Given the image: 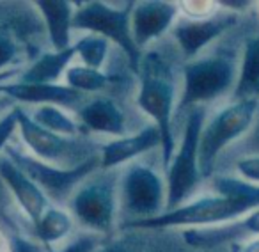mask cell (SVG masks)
<instances>
[{
	"mask_svg": "<svg viewBox=\"0 0 259 252\" xmlns=\"http://www.w3.org/2000/svg\"><path fill=\"white\" fill-rule=\"evenodd\" d=\"M141 87H139L137 105L162 135V158L163 167H169L174 153H176V139H174V115H176L178 93L169 75L165 62L156 54H148L141 59L139 66Z\"/></svg>",
	"mask_w": 259,
	"mask_h": 252,
	"instance_id": "1",
	"label": "cell"
},
{
	"mask_svg": "<svg viewBox=\"0 0 259 252\" xmlns=\"http://www.w3.org/2000/svg\"><path fill=\"white\" fill-rule=\"evenodd\" d=\"M238 80V66L227 55H206L188 61L183 68V87L178 96L176 115H187L192 108L204 107V103L222 98Z\"/></svg>",
	"mask_w": 259,
	"mask_h": 252,
	"instance_id": "2",
	"label": "cell"
},
{
	"mask_svg": "<svg viewBox=\"0 0 259 252\" xmlns=\"http://www.w3.org/2000/svg\"><path fill=\"white\" fill-rule=\"evenodd\" d=\"M252 209L257 208H252L250 204L240 201V199L213 194L194 199L190 202H185V204L169 209V212L162 213L158 217H153V219L126 222L124 227H130V229H156V227L194 229V227H211L241 219L247 213H250Z\"/></svg>",
	"mask_w": 259,
	"mask_h": 252,
	"instance_id": "3",
	"label": "cell"
},
{
	"mask_svg": "<svg viewBox=\"0 0 259 252\" xmlns=\"http://www.w3.org/2000/svg\"><path fill=\"white\" fill-rule=\"evenodd\" d=\"M206 122L204 107H195L187 114L183 137L176 148L169 167L165 169L167 185V209H174L188 201L197 185L201 183L202 174L199 167V141H201L202 126ZM163 212V213H165Z\"/></svg>",
	"mask_w": 259,
	"mask_h": 252,
	"instance_id": "4",
	"label": "cell"
},
{
	"mask_svg": "<svg viewBox=\"0 0 259 252\" xmlns=\"http://www.w3.org/2000/svg\"><path fill=\"white\" fill-rule=\"evenodd\" d=\"M257 110L259 100H234L204 122L199 141V167L202 178L211 176L220 153L250 130Z\"/></svg>",
	"mask_w": 259,
	"mask_h": 252,
	"instance_id": "5",
	"label": "cell"
},
{
	"mask_svg": "<svg viewBox=\"0 0 259 252\" xmlns=\"http://www.w3.org/2000/svg\"><path fill=\"white\" fill-rule=\"evenodd\" d=\"M135 2H130L124 8H112L105 2H85L75 8L73 29L98 34L115 43L126 55V61L134 71H139L142 54L132 37V11Z\"/></svg>",
	"mask_w": 259,
	"mask_h": 252,
	"instance_id": "6",
	"label": "cell"
},
{
	"mask_svg": "<svg viewBox=\"0 0 259 252\" xmlns=\"http://www.w3.org/2000/svg\"><path fill=\"white\" fill-rule=\"evenodd\" d=\"M119 180L107 173L89 176L71 195L69 209L73 219L93 233H108L117 213Z\"/></svg>",
	"mask_w": 259,
	"mask_h": 252,
	"instance_id": "7",
	"label": "cell"
},
{
	"mask_svg": "<svg viewBox=\"0 0 259 252\" xmlns=\"http://www.w3.org/2000/svg\"><path fill=\"white\" fill-rule=\"evenodd\" d=\"M18 128L23 142L32 151V156L41 162L73 169L98 156L87 142L78 141L76 137H62L41 128L22 107H18Z\"/></svg>",
	"mask_w": 259,
	"mask_h": 252,
	"instance_id": "8",
	"label": "cell"
},
{
	"mask_svg": "<svg viewBox=\"0 0 259 252\" xmlns=\"http://www.w3.org/2000/svg\"><path fill=\"white\" fill-rule=\"evenodd\" d=\"M119 202L132 220H144L162 215L167 209L165 180L153 167L134 163L119 180Z\"/></svg>",
	"mask_w": 259,
	"mask_h": 252,
	"instance_id": "9",
	"label": "cell"
},
{
	"mask_svg": "<svg viewBox=\"0 0 259 252\" xmlns=\"http://www.w3.org/2000/svg\"><path fill=\"white\" fill-rule=\"evenodd\" d=\"M6 155L45 192L48 199L54 201H69L71 195L76 192V188L83 183L89 176L96 173V169L101 167L100 155L87 160L85 163L73 169H64V167L52 165V163L41 162L32 155H23L18 149L8 148Z\"/></svg>",
	"mask_w": 259,
	"mask_h": 252,
	"instance_id": "10",
	"label": "cell"
},
{
	"mask_svg": "<svg viewBox=\"0 0 259 252\" xmlns=\"http://www.w3.org/2000/svg\"><path fill=\"white\" fill-rule=\"evenodd\" d=\"M236 23V13L226 11L222 8L217 15L209 16V18L192 20L181 16V18L176 20L172 27V37L176 41L178 48H180L181 55L188 61H194L208 45L219 39L222 34H226Z\"/></svg>",
	"mask_w": 259,
	"mask_h": 252,
	"instance_id": "11",
	"label": "cell"
},
{
	"mask_svg": "<svg viewBox=\"0 0 259 252\" xmlns=\"http://www.w3.org/2000/svg\"><path fill=\"white\" fill-rule=\"evenodd\" d=\"M178 13L180 8L174 2H135L132 11V37L139 50L148 47L155 39H160L167 30H172Z\"/></svg>",
	"mask_w": 259,
	"mask_h": 252,
	"instance_id": "12",
	"label": "cell"
},
{
	"mask_svg": "<svg viewBox=\"0 0 259 252\" xmlns=\"http://www.w3.org/2000/svg\"><path fill=\"white\" fill-rule=\"evenodd\" d=\"M0 94L13 98L22 103L34 105H55V107L73 108L78 112L85 103V94L61 83H0Z\"/></svg>",
	"mask_w": 259,
	"mask_h": 252,
	"instance_id": "13",
	"label": "cell"
},
{
	"mask_svg": "<svg viewBox=\"0 0 259 252\" xmlns=\"http://www.w3.org/2000/svg\"><path fill=\"white\" fill-rule=\"evenodd\" d=\"M255 236H259V208L227 224L211 227H194V229L183 231V240L197 248H213L224 243Z\"/></svg>",
	"mask_w": 259,
	"mask_h": 252,
	"instance_id": "14",
	"label": "cell"
},
{
	"mask_svg": "<svg viewBox=\"0 0 259 252\" xmlns=\"http://www.w3.org/2000/svg\"><path fill=\"white\" fill-rule=\"evenodd\" d=\"M0 180L4 181L8 190L16 197V201L23 208L25 215L30 219L32 226L50 208L45 192L8 155L0 156Z\"/></svg>",
	"mask_w": 259,
	"mask_h": 252,
	"instance_id": "15",
	"label": "cell"
},
{
	"mask_svg": "<svg viewBox=\"0 0 259 252\" xmlns=\"http://www.w3.org/2000/svg\"><path fill=\"white\" fill-rule=\"evenodd\" d=\"M156 148H162V135L155 124L144 126L134 135H122L114 141L107 142L101 148V171L117 169L119 165L137 158L141 155L153 151Z\"/></svg>",
	"mask_w": 259,
	"mask_h": 252,
	"instance_id": "16",
	"label": "cell"
},
{
	"mask_svg": "<svg viewBox=\"0 0 259 252\" xmlns=\"http://www.w3.org/2000/svg\"><path fill=\"white\" fill-rule=\"evenodd\" d=\"M78 122L87 132L122 137L126 132V117L112 98L98 96L87 100L78 112Z\"/></svg>",
	"mask_w": 259,
	"mask_h": 252,
	"instance_id": "17",
	"label": "cell"
},
{
	"mask_svg": "<svg viewBox=\"0 0 259 252\" xmlns=\"http://www.w3.org/2000/svg\"><path fill=\"white\" fill-rule=\"evenodd\" d=\"M43 22L47 25V32L55 52L66 50L71 45L73 15L75 6L66 0H39L36 2Z\"/></svg>",
	"mask_w": 259,
	"mask_h": 252,
	"instance_id": "18",
	"label": "cell"
},
{
	"mask_svg": "<svg viewBox=\"0 0 259 252\" xmlns=\"http://www.w3.org/2000/svg\"><path fill=\"white\" fill-rule=\"evenodd\" d=\"M76 57L75 45L61 52H47L32 62L23 71L20 82L23 83H57V80L71 66V61Z\"/></svg>",
	"mask_w": 259,
	"mask_h": 252,
	"instance_id": "19",
	"label": "cell"
},
{
	"mask_svg": "<svg viewBox=\"0 0 259 252\" xmlns=\"http://www.w3.org/2000/svg\"><path fill=\"white\" fill-rule=\"evenodd\" d=\"M233 96L234 100H259V34L243 47Z\"/></svg>",
	"mask_w": 259,
	"mask_h": 252,
	"instance_id": "20",
	"label": "cell"
},
{
	"mask_svg": "<svg viewBox=\"0 0 259 252\" xmlns=\"http://www.w3.org/2000/svg\"><path fill=\"white\" fill-rule=\"evenodd\" d=\"M34 236L45 245H52L55 241H61L71 233L73 229V215H69L66 209L50 206L43 213L39 220L34 224Z\"/></svg>",
	"mask_w": 259,
	"mask_h": 252,
	"instance_id": "21",
	"label": "cell"
},
{
	"mask_svg": "<svg viewBox=\"0 0 259 252\" xmlns=\"http://www.w3.org/2000/svg\"><path fill=\"white\" fill-rule=\"evenodd\" d=\"M30 117L41 128L62 135V137H76L80 134L78 119H73L68 112H64L61 107H55V105H41V107L34 108Z\"/></svg>",
	"mask_w": 259,
	"mask_h": 252,
	"instance_id": "22",
	"label": "cell"
},
{
	"mask_svg": "<svg viewBox=\"0 0 259 252\" xmlns=\"http://www.w3.org/2000/svg\"><path fill=\"white\" fill-rule=\"evenodd\" d=\"M76 57L82 61L83 66L93 69H101L108 59L110 41L98 34H85L75 43Z\"/></svg>",
	"mask_w": 259,
	"mask_h": 252,
	"instance_id": "23",
	"label": "cell"
},
{
	"mask_svg": "<svg viewBox=\"0 0 259 252\" xmlns=\"http://www.w3.org/2000/svg\"><path fill=\"white\" fill-rule=\"evenodd\" d=\"M64 78H66V86L73 87V89L80 91L83 94L101 91L108 83V75H105L101 69L87 68L83 64L69 66Z\"/></svg>",
	"mask_w": 259,
	"mask_h": 252,
	"instance_id": "24",
	"label": "cell"
},
{
	"mask_svg": "<svg viewBox=\"0 0 259 252\" xmlns=\"http://www.w3.org/2000/svg\"><path fill=\"white\" fill-rule=\"evenodd\" d=\"M178 8L183 13L185 18L192 20L209 18L220 11L219 2H209V0L208 2H181V4H178Z\"/></svg>",
	"mask_w": 259,
	"mask_h": 252,
	"instance_id": "25",
	"label": "cell"
},
{
	"mask_svg": "<svg viewBox=\"0 0 259 252\" xmlns=\"http://www.w3.org/2000/svg\"><path fill=\"white\" fill-rule=\"evenodd\" d=\"M18 50L20 48L15 36L9 30L0 29V69H4L18 57Z\"/></svg>",
	"mask_w": 259,
	"mask_h": 252,
	"instance_id": "26",
	"label": "cell"
},
{
	"mask_svg": "<svg viewBox=\"0 0 259 252\" xmlns=\"http://www.w3.org/2000/svg\"><path fill=\"white\" fill-rule=\"evenodd\" d=\"M16 128H18V107L0 117V153L8 149V142L15 135Z\"/></svg>",
	"mask_w": 259,
	"mask_h": 252,
	"instance_id": "27",
	"label": "cell"
},
{
	"mask_svg": "<svg viewBox=\"0 0 259 252\" xmlns=\"http://www.w3.org/2000/svg\"><path fill=\"white\" fill-rule=\"evenodd\" d=\"M100 234L96 233H87L82 236L75 238L73 241H69L66 247H62L61 250H50V252H96L100 247Z\"/></svg>",
	"mask_w": 259,
	"mask_h": 252,
	"instance_id": "28",
	"label": "cell"
},
{
	"mask_svg": "<svg viewBox=\"0 0 259 252\" xmlns=\"http://www.w3.org/2000/svg\"><path fill=\"white\" fill-rule=\"evenodd\" d=\"M236 171L241 180L259 185V155L243 156L236 162Z\"/></svg>",
	"mask_w": 259,
	"mask_h": 252,
	"instance_id": "29",
	"label": "cell"
},
{
	"mask_svg": "<svg viewBox=\"0 0 259 252\" xmlns=\"http://www.w3.org/2000/svg\"><path fill=\"white\" fill-rule=\"evenodd\" d=\"M236 252H259V236L250 238L236 248Z\"/></svg>",
	"mask_w": 259,
	"mask_h": 252,
	"instance_id": "30",
	"label": "cell"
},
{
	"mask_svg": "<svg viewBox=\"0 0 259 252\" xmlns=\"http://www.w3.org/2000/svg\"><path fill=\"white\" fill-rule=\"evenodd\" d=\"M8 202H9V190L4 185V181L0 180V212L8 206Z\"/></svg>",
	"mask_w": 259,
	"mask_h": 252,
	"instance_id": "31",
	"label": "cell"
},
{
	"mask_svg": "<svg viewBox=\"0 0 259 252\" xmlns=\"http://www.w3.org/2000/svg\"><path fill=\"white\" fill-rule=\"evenodd\" d=\"M98 252H132V250H130V248L126 247V245H122V243H108Z\"/></svg>",
	"mask_w": 259,
	"mask_h": 252,
	"instance_id": "32",
	"label": "cell"
}]
</instances>
